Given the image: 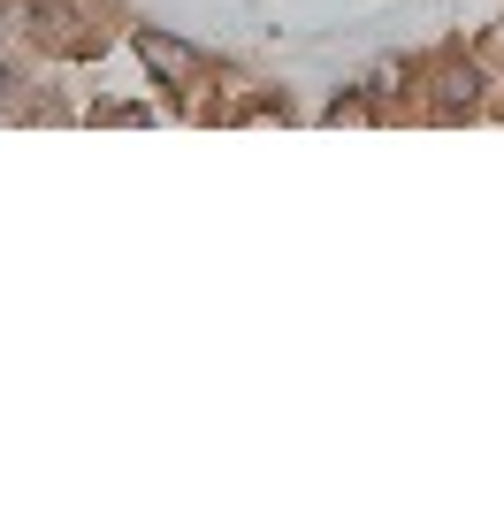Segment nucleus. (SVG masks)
I'll return each mask as SVG.
<instances>
[{
  "label": "nucleus",
  "mask_w": 504,
  "mask_h": 512,
  "mask_svg": "<svg viewBox=\"0 0 504 512\" xmlns=\"http://www.w3.org/2000/svg\"><path fill=\"white\" fill-rule=\"evenodd\" d=\"M482 100V77L474 69H443V92H436V115H459V107Z\"/></svg>",
  "instance_id": "nucleus-1"
},
{
  "label": "nucleus",
  "mask_w": 504,
  "mask_h": 512,
  "mask_svg": "<svg viewBox=\"0 0 504 512\" xmlns=\"http://www.w3.org/2000/svg\"><path fill=\"white\" fill-rule=\"evenodd\" d=\"M138 54H146L161 77H191V54H184L176 39H161V31H146V39H138Z\"/></svg>",
  "instance_id": "nucleus-2"
}]
</instances>
